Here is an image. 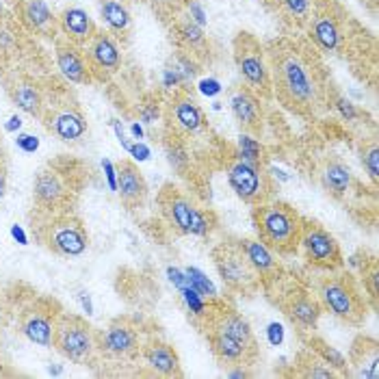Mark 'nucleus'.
<instances>
[{
	"instance_id": "1",
	"label": "nucleus",
	"mask_w": 379,
	"mask_h": 379,
	"mask_svg": "<svg viewBox=\"0 0 379 379\" xmlns=\"http://www.w3.org/2000/svg\"><path fill=\"white\" fill-rule=\"evenodd\" d=\"M266 61L276 98L297 115H314L323 104V85L308 54L289 41H278L269 48Z\"/></svg>"
},
{
	"instance_id": "2",
	"label": "nucleus",
	"mask_w": 379,
	"mask_h": 379,
	"mask_svg": "<svg viewBox=\"0 0 379 379\" xmlns=\"http://www.w3.org/2000/svg\"><path fill=\"white\" fill-rule=\"evenodd\" d=\"M258 239L278 256H293L299 251V237L303 217L284 202H262L251 212Z\"/></svg>"
},
{
	"instance_id": "3",
	"label": "nucleus",
	"mask_w": 379,
	"mask_h": 379,
	"mask_svg": "<svg viewBox=\"0 0 379 379\" xmlns=\"http://www.w3.org/2000/svg\"><path fill=\"white\" fill-rule=\"evenodd\" d=\"M314 291L316 299L323 306V312H330L349 325H362L366 321V299L362 297L349 274L325 271V276L316 280Z\"/></svg>"
},
{
	"instance_id": "4",
	"label": "nucleus",
	"mask_w": 379,
	"mask_h": 379,
	"mask_svg": "<svg viewBox=\"0 0 379 379\" xmlns=\"http://www.w3.org/2000/svg\"><path fill=\"white\" fill-rule=\"evenodd\" d=\"M158 206L165 222L180 234L208 237L217 226V219L210 210H202L189 195H185L174 185H165L160 189Z\"/></svg>"
},
{
	"instance_id": "5",
	"label": "nucleus",
	"mask_w": 379,
	"mask_h": 379,
	"mask_svg": "<svg viewBox=\"0 0 379 379\" xmlns=\"http://www.w3.org/2000/svg\"><path fill=\"white\" fill-rule=\"evenodd\" d=\"M212 262L228 291L237 295H245V297L260 291L262 282L256 276V271L249 266L247 258L243 256L237 239H228L217 245L212 249Z\"/></svg>"
},
{
	"instance_id": "6",
	"label": "nucleus",
	"mask_w": 379,
	"mask_h": 379,
	"mask_svg": "<svg viewBox=\"0 0 379 379\" xmlns=\"http://www.w3.org/2000/svg\"><path fill=\"white\" fill-rule=\"evenodd\" d=\"M234 63L245 81L247 89H251L260 98H269L274 93L271 87V70L266 61V52L262 43L251 33H239L234 39Z\"/></svg>"
},
{
	"instance_id": "7",
	"label": "nucleus",
	"mask_w": 379,
	"mask_h": 379,
	"mask_svg": "<svg viewBox=\"0 0 379 379\" xmlns=\"http://www.w3.org/2000/svg\"><path fill=\"white\" fill-rule=\"evenodd\" d=\"M52 345L61 355L76 364H85L91 360L95 351V338L89 323L74 314H61L54 323Z\"/></svg>"
},
{
	"instance_id": "8",
	"label": "nucleus",
	"mask_w": 379,
	"mask_h": 379,
	"mask_svg": "<svg viewBox=\"0 0 379 379\" xmlns=\"http://www.w3.org/2000/svg\"><path fill=\"white\" fill-rule=\"evenodd\" d=\"M299 249L303 251L306 262L318 271H338L345 264L338 241L334 239V234L330 230H325L316 222L303 219Z\"/></svg>"
},
{
	"instance_id": "9",
	"label": "nucleus",
	"mask_w": 379,
	"mask_h": 379,
	"mask_svg": "<svg viewBox=\"0 0 379 379\" xmlns=\"http://www.w3.org/2000/svg\"><path fill=\"white\" fill-rule=\"evenodd\" d=\"M226 174H228L230 189L245 204L256 206V204H262V202L269 199L271 180H269V174H264L262 167H256V165H251V162H247V160H243L234 154L228 162Z\"/></svg>"
},
{
	"instance_id": "10",
	"label": "nucleus",
	"mask_w": 379,
	"mask_h": 379,
	"mask_svg": "<svg viewBox=\"0 0 379 379\" xmlns=\"http://www.w3.org/2000/svg\"><path fill=\"white\" fill-rule=\"evenodd\" d=\"M43 241L52 251L61 256H81L89 247V237L83 228V224L70 214L57 217L46 226Z\"/></svg>"
},
{
	"instance_id": "11",
	"label": "nucleus",
	"mask_w": 379,
	"mask_h": 379,
	"mask_svg": "<svg viewBox=\"0 0 379 379\" xmlns=\"http://www.w3.org/2000/svg\"><path fill=\"white\" fill-rule=\"evenodd\" d=\"M280 308L299 332H312L323 314L321 301L316 299V295H312L306 289L289 291L280 301Z\"/></svg>"
},
{
	"instance_id": "12",
	"label": "nucleus",
	"mask_w": 379,
	"mask_h": 379,
	"mask_svg": "<svg viewBox=\"0 0 379 379\" xmlns=\"http://www.w3.org/2000/svg\"><path fill=\"white\" fill-rule=\"evenodd\" d=\"M170 126L176 135L180 137H191V135H199L208 122H206V115L202 111V106L187 93V91H180L172 98L170 102Z\"/></svg>"
},
{
	"instance_id": "13",
	"label": "nucleus",
	"mask_w": 379,
	"mask_h": 379,
	"mask_svg": "<svg viewBox=\"0 0 379 379\" xmlns=\"http://www.w3.org/2000/svg\"><path fill=\"white\" fill-rule=\"evenodd\" d=\"M237 243L264 286L276 284L282 278V264L278 260V254L271 251L260 239H237Z\"/></svg>"
},
{
	"instance_id": "14",
	"label": "nucleus",
	"mask_w": 379,
	"mask_h": 379,
	"mask_svg": "<svg viewBox=\"0 0 379 379\" xmlns=\"http://www.w3.org/2000/svg\"><path fill=\"white\" fill-rule=\"evenodd\" d=\"M206 338H208L212 355L219 360L222 364H228V366H249L258 358V347L247 345V343H243L239 338H232L228 334L206 330Z\"/></svg>"
},
{
	"instance_id": "15",
	"label": "nucleus",
	"mask_w": 379,
	"mask_h": 379,
	"mask_svg": "<svg viewBox=\"0 0 379 379\" xmlns=\"http://www.w3.org/2000/svg\"><path fill=\"white\" fill-rule=\"evenodd\" d=\"M87 59L93 70L115 74L122 68V50L108 33L95 31L93 37L87 41Z\"/></svg>"
},
{
	"instance_id": "16",
	"label": "nucleus",
	"mask_w": 379,
	"mask_h": 379,
	"mask_svg": "<svg viewBox=\"0 0 379 379\" xmlns=\"http://www.w3.org/2000/svg\"><path fill=\"white\" fill-rule=\"evenodd\" d=\"M230 111L234 120L241 124L245 133H258L262 128L264 111H262V98L256 95L251 89L241 87L230 98Z\"/></svg>"
},
{
	"instance_id": "17",
	"label": "nucleus",
	"mask_w": 379,
	"mask_h": 379,
	"mask_svg": "<svg viewBox=\"0 0 379 379\" xmlns=\"http://www.w3.org/2000/svg\"><path fill=\"white\" fill-rule=\"evenodd\" d=\"M68 195H70V191L54 167H46L37 174L35 185H33V197L41 210L59 208L68 199Z\"/></svg>"
},
{
	"instance_id": "18",
	"label": "nucleus",
	"mask_w": 379,
	"mask_h": 379,
	"mask_svg": "<svg viewBox=\"0 0 379 379\" xmlns=\"http://www.w3.org/2000/svg\"><path fill=\"white\" fill-rule=\"evenodd\" d=\"M118 193L130 210H137L145 204L147 182L133 160H124L118 167Z\"/></svg>"
},
{
	"instance_id": "19",
	"label": "nucleus",
	"mask_w": 379,
	"mask_h": 379,
	"mask_svg": "<svg viewBox=\"0 0 379 379\" xmlns=\"http://www.w3.org/2000/svg\"><path fill=\"white\" fill-rule=\"evenodd\" d=\"M308 35L314 46L325 54H338L343 50V31L334 16L316 14L308 20Z\"/></svg>"
},
{
	"instance_id": "20",
	"label": "nucleus",
	"mask_w": 379,
	"mask_h": 379,
	"mask_svg": "<svg viewBox=\"0 0 379 379\" xmlns=\"http://www.w3.org/2000/svg\"><path fill=\"white\" fill-rule=\"evenodd\" d=\"M102 349L118 358H133L139 353V336L137 330L126 321H115L108 325V330L102 336Z\"/></svg>"
},
{
	"instance_id": "21",
	"label": "nucleus",
	"mask_w": 379,
	"mask_h": 379,
	"mask_svg": "<svg viewBox=\"0 0 379 379\" xmlns=\"http://www.w3.org/2000/svg\"><path fill=\"white\" fill-rule=\"evenodd\" d=\"M141 355L145 360V364L162 377H182V368H180V358L176 353V349L162 341H152L147 345L141 347Z\"/></svg>"
},
{
	"instance_id": "22",
	"label": "nucleus",
	"mask_w": 379,
	"mask_h": 379,
	"mask_svg": "<svg viewBox=\"0 0 379 379\" xmlns=\"http://www.w3.org/2000/svg\"><path fill=\"white\" fill-rule=\"evenodd\" d=\"M349 368L353 366L358 377L377 379L379 375V345L370 336H358L349 351Z\"/></svg>"
},
{
	"instance_id": "23",
	"label": "nucleus",
	"mask_w": 379,
	"mask_h": 379,
	"mask_svg": "<svg viewBox=\"0 0 379 379\" xmlns=\"http://www.w3.org/2000/svg\"><path fill=\"white\" fill-rule=\"evenodd\" d=\"M54 323H57V316H54L48 308H33L24 314L20 328L22 334L39 345V347H50L52 345V334H54Z\"/></svg>"
},
{
	"instance_id": "24",
	"label": "nucleus",
	"mask_w": 379,
	"mask_h": 379,
	"mask_svg": "<svg viewBox=\"0 0 379 379\" xmlns=\"http://www.w3.org/2000/svg\"><path fill=\"white\" fill-rule=\"evenodd\" d=\"M318 180H321V187L325 189V193L336 197V199H343L351 191L353 174L343 160L330 158L323 162V167L318 172Z\"/></svg>"
},
{
	"instance_id": "25",
	"label": "nucleus",
	"mask_w": 379,
	"mask_h": 379,
	"mask_svg": "<svg viewBox=\"0 0 379 379\" xmlns=\"http://www.w3.org/2000/svg\"><path fill=\"white\" fill-rule=\"evenodd\" d=\"M18 16L26 28L41 33V35L54 33V26H57V18H54V14L50 11V7L43 0H20Z\"/></svg>"
},
{
	"instance_id": "26",
	"label": "nucleus",
	"mask_w": 379,
	"mask_h": 379,
	"mask_svg": "<svg viewBox=\"0 0 379 379\" xmlns=\"http://www.w3.org/2000/svg\"><path fill=\"white\" fill-rule=\"evenodd\" d=\"M59 24L72 43H87L95 33L91 16L83 7L63 9V14L59 16Z\"/></svg>"
},
{
	"instance_id": "27",
	"label": "nucleus",
	"mask_w": 379,
	"mask_h": 379,
	"mask_svg": "<svg viewBox=\"0 0 379 379\" xmlns=\"http://www.w3.org/2000/svg\"><path fill=\"white\" fill-rule=\"evenodd\" d=\"M50 128H52V133L57 135L61 141L72 143V141H78L81 137H85V133H87V122H85V118L76 111V108H63V111H59V113L52 115Z\"/></svg>"
},
{
	"instance_id": "28",
	"label": "nucleus",
	"mask_w": 379,
	"mask_h": 379,
	"mask_svg": "<svg viewBox=\"0 0 379 379\" xmlns=\"http://www.w3.org/2000/svg\"><path fill=\"white\" fill-rule=\"evenodd\" d=\"M57 66H59V72L70 83L85 85L91 81V72L81 54L74 50V46H59L57 48Z\"/></svg>"
},
{
	"instance_id": "29",
	"label": "nucleus",
	"mask_w": 379,
	"mask_h": 379,
	"mask_svg": "<svg viewBox=\"0 0 379 379\" xmlns=\"http://www.w3.org/2000/svg\"><path fill=\"white\" fill-rule=\"evenodd\" d=\"M100 16L108 26V31L115 35H124L130 31L133 18L122 0H100Z\"/></svg>"
},
{
	"instance_id": "30",
	"label": "nucleus",
	"mask_w": 379,
	"mask_h": 379,
	"mask_svg": "<svg viewBox=\"0 0 379 379\" xmlns=\"http://www.w3.org/2000/svg\"><path fill=\"white\" fill-rule=\"evenodd\" d=\"M174 33L178 43L182 46V50H187L193 57H197L199 52H204L208 48V37L204 33V28L199 24H195L193 20H180L174 24Z\"/></svg>"
},
{
	"instance_id": "31",
	"label": "nucleus",
	"mask_w": 379,
	"mask_h": 379,
	"mask_svg": "<svg viewBox=\"0 0 379 379\" xmlns=\"http://www.w3.org/2000/svg\"><path fill=\"white\" fill-rule=\"evenodd\" d=\"M308 349L312 353H316L336 375H349V362H347V358L336 347H332L330 343H325L318 336H310L308 338Z\"/></svg>"
},
{
	"instance_id": "32",
	"label": "nucleus",
	"mask_w": 379,
	"mask_h": 379,
	"mask_svg": "<svg viewBox=\"0 0 379 379\" xmlns=\"http://www.w3.org/2000/svg\"><path fill=\"white\" fill-rule=\"evenodd\" d=\"M165 156H167V162L172 165V170L178 174V176H187L189 174V167H191V154L187 150V145L182 143V137L180 135H172L167 137L165 141Z\"/></svg>"
},
{
	"instance_id": "33",
	"label": "nucleus",
	"mask_w": 379,
	"mask_h": 379,
	"mask_svg": "<svg viewBox=\"0 0 379 379\" xmlns=\"http://www.w3.org/2000/svg\"><path fill=\"white\" fill-rule=\"evenodd\" d=\"M14 102L18 104V108H22V111L28 113V115H41L43 102H41L39 89L35 85H28V83L18 85L14 89Z\"/></svg>"
},
{
	"instance_id": "34",
	"label": "nucleus",
	"mask_w": 379,
	"mask_h": 379,
	"mask_svg": "<svg viewBox=\"0 0 379 379\" xmlns=\"http://www.w3.org/2000/svg\"><path fill=\"white\" fill-rule=\"evenodd\" d=\"M299 375L301 377H312V379H330V377H338L328 364H325L316 353H312L310 349L303 351L299 355Z\"/></svg>"
},
{
	"instance_id": "35",
	"label": "nucleus",
	"mask_w": 379,
	"mask_h": 379,
	"mask_svg": "<svg viewBox=\"0 0 379 379\" xmlns=\"http://www.w3.org/2000/svg\"><path fill=\"white\" fill-rule=\"evenodd\" d=\"M262 145L258 139H254L249 133H241L239 137V150H237V156L251 162V165L256 167H262L264 165V156H262Z\"/></svg>"
},
{
	"instance_id": "36",
	"label": "nucleus",
	"mask_w": 379,
	"mask_h": 379,
	"mask_svg": "<svg viewBox=\"0 0 379 379\" xmlns=\"http://www.w3.org/2000/svg\"><path fill=\"white\" fill-rule=\"evenodd\" d=\"M172 68L180 72V76L185 78V83H193L195 76L199 74V63L193 54H189L187 50H178L174 57H172Z\"/></svg>"
},
{
	"instance_id": "37",
	"label": "nucleus",
	"mask_w": 379,
	"mask_h": 379,
	"mask_svg": "<svg viewBox=\"0 0 379 379\" xmlns=\"http://www.w3.org/2000/svg\"><path fill=\"white\" fill-rule=\"evenodd\" d=\"M276 5L293 22H308L312 16V0H278Z\"/></svg>"
},
{
	"instance_id": "38",
	"label": "nucleus",
	"mask_w": 379,
	"mask_h": 379,
	"mask_svg": "<svg viewBox=\"0 0 379 379\" xmlns=\"http://www.w3.org/2000/svg\"><path fill=\"white\" fill-rule=\"evenodd\" d=\"M185 276H187L189 286H193V289H195L202 297H206V299H214L217 291H214L212 282H210V280L202 274L199 269L191 266V269H187V271H185Z\"/></svg>"
},
{
	"instance_id": "39",
	"label": "nucleus",
	"mask_w": 379,
	"mask_h": 379,
	"mask_svg": "<svg viewBox=\"0 0 379 379\" xmlns=\"http://www.w3.org/2000/svg\"><path fill=\"white\" fill-rule=\"evenodd\" d=\"M362 165H364L368 178L373 182H377V176H379V145H377V141H370L368 145H364V150H362Z\"/></svg>"
},
{
	"instance_id": "40",
	"label": "nucleus",
	"mask_w": 379,
	"mask_h": 379,
	"mask_svg": "<svg viewBox=\"0 0 379 379\" xmlns=\"http://www.w3.org/2000/svg\"><path fill=\"white\" fill-rule=\"evenodd\" d=\"M180 293H182V297H185V301H187V308L193 312V314H197V316H204L206 314V310H208V303H206V297H202L193 286H182L180 289Z\"/></svg>"
},
{
	"instance_id": "41",
	"label": "nucleus",
	"mask_w": 379,
	"mask_h": 379,
	"mask_svg": "<svg viewBox=\"0 0 379 379\" xmlns=\"http://www.w3.org/2000/svg\"><path fill=\"white\" fill-rule=\"evenodd\" d=\"M332 106L336 108V113L345 120V122H355L360 118V111H358V106L347 100L345 95H332Z\"/></svg>"
},
{
	"instance_id": "42",
	"label": "nucleus",
	"mask_w": 379,
	"mask_h": 379,
	"mask_svg": "<svg viewBox=\"0 0 379 379\" xmlns=\"http://www.w3.org/2000/svg\"><path fill=\"white\" fill-rule=\"evenodd\" d=\"M185 78L180 76L178 70H174L172 66H167L165 70H162V87L165 89H178V87H185Z\"/></svg>"
},
{
	"instance_id": "43",
	"label": "nucleus",
	"mask_w": 379,
	"mask_h": 379,
	"mask_svg": "<svg viewBox=\"0 0 379 379\" xmlns=\"http://www.w3.org/2000/svg\"><path fill=\"white\" fill-rule=\"evenodd\" d=\"M197 89H199V93L202 95H206V98H214V95H219L222 93V83L217 81V78H212V76H208V78H202L199 83H197Z\"/></svg>"
},
{
	"instance_id": "44",
	"label": "nucleus",
	"mask_w": 379,
	"mask_h": 379,
	"mask_svg": "<svg viewBox=\"0 0 379 379\" xmlns=\"http://www.w3.org/2000/svg\"><path fill=\"white\" fill-rule=\"evenodd\" d=\"M16 145H18L22 152H26V154H33V152H37V150H39V139H37L35 135H28V133H20V135H18V139H16Z\"/></svg>"
},
{
	"instance_id": "45",
	"label": "nucleus",
	"mask_w": 379,
	"mask_h": 379,
	"mask_svg": "<svg viewBox=\"0 0 379 379\" xmlns=\"http://www.w3.org/2000/svg\"><path fill=\"white\" fill-rule=\"evenodd\" d=\"M189 20H193L195 24H199L202 28L208 24V16H206V11H204V7H202V3L199 0H191L189 3Z\"/></svg>"
},
{
	"instance_id": "46",
	"label": "nucleus",
	"mask_w": 379,
	"mask_h": 379,
	"mask_svg": "<svg viewBox=\"0 0 379 379\" xmlns=\"http://www.w3.org/2000/svg\"><path fill=\"white\" fill-rule=\"evenodd\" d=\"M160 118V106L158 102H150L141 108V113H139V120L141 124H154L156 120Z\"/></svg>"
},
{
	"instance_id": "47",
	"label": "nucleus",
	"mask_w": 379,
	"mask_h": 379,
	"mask_svg": "<svg viewBox=\"0 0 379 379\" xmlns=\"http://www.w3.org/2000/svg\"><path fill=\"white\" fill-rule=\"evenodd\" d=\"M377 282H379V278H377V264L373 262L368 274L364 271V286L368 289V295H370L373 299H377Z\"/></svg>"
},
{
	"instance_id": "48",
	"label": "nucleus",
	"mask_w": 379,
	"mask_h": 379,
	"mask_svg": "<svg viewBox=\"0 0 379 379\" xmlns=\"http://www.w3.org/2000/svg\"><path fill=\"white\" fill-rule=\"evenodd\" d=\"M102 170H104V174H106L108 189H111V191H118V167H115L108 158H104V160H102Z\"/></svg>"
},
{
	"instance_id": "49",
	"label": "nucleus",
	"mask_w": 379,
	"mask_h": 379,
	"mask_svg": "<svg viewBox=\"0 0 379 379\" xmlns=\"http://www.w3.org/2000/svg\"><path fill=\"white\" fill-rule=\"evenodd\" d=\"M266 336H269V343L271 345H280L284 341V330L280 323H269L266 328Z\"/></svg>"
},
{
	"instance_id": "50",
	"label": "nucleus",
	"mask_w": 379,
	"mask_h": 379,
	"mask_svg": "<svg viewBox=\"0 0 379 379\" xmlns=\"http://www.w3.org/2000/svg\"><path fill=\"white\" fill-rule=\"evenodd\" d=\"M111 126H113V130H115V137H118L120 145L128 152V150H130V145H133V141L128 139V135H126V130H124L122 122H120V120H111Z\"/></svg>"
},
{
	"instance_id": "51",
	"label": "nucleus",
	"mask_w": 379,
	"mask_h": 379,
	"mask_svg": "<svg viewBox=\"0 0 379 379\" xmlns=\"http://www.w3.org/2000/svg\"><path fill=\"white\" fill-rule=\"evenodd\" d=\"M128 152H130V154H133L137 160H147V158H150V154H152V152H150V147H147L143 141H137V143H133Z\"/></svg>"
},
{
	"instance_id": "52",
	"label": "nucleus",
	"mask_w": 379,
	"mask_h": 379,
	"mask_svg": "<svg viewBox=\"0 0 379 379\" xmlns=\"http://www.w3.org/2000/svg\"><path fill=\"white\" fill-rule=\"evenodd\" d=\"M14 43H16L14 33H11L5 24H0V50H9Z\"/></svg>"
},
{
	"instance_id": "53",
	"label": "nucleus",
	"mask_w": 379,
	"mask_h": 379,
	"mask_svg": "<svg viewBox=\"0 0 379 379\" xmlns=\"http://www.w3.org/2000/svg\"><path fill=\"white\" fill-rule=\"evenodd\" d=\"M167 276H170L172 284H176L178 289H182V286H187V284H189V282H187V276L182 274V271L174 269V266H170V269H167Z\"/></svg>"
},
{
	"instance_id": "54",
	"label": "nucleus",
	"mask_w": 379,
	"mask_h": 379,
	"mask_svg": "<svg viewBox=\"0 0 379 379\" xmlns=\"http://www.w3.org/2000/svg\"><path fill=\"white\" fill-rule=\"evenodd\" d=\"M78 301H81V306H83V310H85L87 314H93V303H91V295H89L87 291H81V293H78Z\"/></svg>"
},
{
	"instance_id": "55",
	"label": "nucleus",
	"mask_w": 379,
	"mask_h": 379,
	"mask_svg": "<svg viewBox=\"0 0 379 379\" xmlns=\"http://www.w3.org/2000/svg\"><path fill=\"white\" fill-rule=\"evenodd\" d=\"M11 237H14V241H18L20 245H28V239H26V234H24V230H22V226H11Z\"/></svg>"
},
{
	"instance_id": "56",
	"label": "nucleus",
	"mask_w": 379,
	"mask_h": 379,
	"mask_svg": "<svg viewBox=\"0 0 379 379\" xmlns=\"http://www.w3.org/2000/svg\"><path fill=\"white\" fill-rule=\"evenodd\" d=\"M20 128H22V118H20V115H11L9 122L5 124V130H7V133H18Z\"/></svg>"
},
{
	"instance_id": "57",
	"label": "nucleus",
	"mask_w": 379,
	"mask_h": 379,
	"mask_svg": "<svg viewBox=\"0 0 379 379\" xmlns=\"http://www.w3.org/2000/svg\"><path fill=\"white\" fill-rule=\"evenodd\" d=\"M228 377H234V379H241V377H249V373H247V370H245L243 366H239L237 370H230V373H228Z\"/></svg>"
},
{
	"instance_id": "58",
	"label": "nucleus",
	"mask_w": 379,
	"mask_h": 379,
	"mask_svg": "<svg viewBox=\"0 0 379 379\" xmlns=\"http://www.w3.org/2000/svg\"><path fill=\"white\" fill-rule=\"evenodd\" d=\"M5 191H7V178H5V172L0 170V199L5 197Z\"/></svg>"
},
{
	"instance_id": "59",
	"label": "nucleus",
	"mask_w": 379,
	"mask_h": 379,
	"mask_svg": "<svg viewBox=\"0 0 379 379\" xmlns=\"http://www.w3.org/2000/svg\"><path fill=\"white\" fill-rule=\"evenodd\" d=\"M130 130H133V135L137 137V141H141V139H143V128H141V124H133V128H130Z\"/></svg>"
},
{
	"instance_id": "60",
	"label": "nucleus",
	"mask_w": 379,
	"mask_h": 379,
	"mask_svg": "<svg viewBox=\"0 0 379 379\" xmlns=\"http://www.w3.org/2000/svg\"><path fill=\"white\" fill-rule=\"evenodd\" d=\"M48 373H50V375H61V373H63V368H61V366H50V368H48Z\"/></svg>"
},
{
	"instance_id": "61",
	"label": "nucleus",
	"mask_w": 379,
	"mask_h": 379,
	"mask_svg": "<svg viewBox=\"0 0 379 379\" xmlns=\"http://www.w3.org/2000/svg\"><path fill=\"white\" fill-rule=\"evenodd\" d=\"M260 3H262V5H266V7H271V5H276L278 0H260Z\"/></svg>"
}]
</instances>
